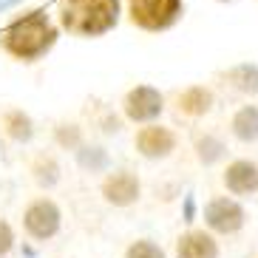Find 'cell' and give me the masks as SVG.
Segmentation results:
<instances>
[{"label": "cell", "instance_id": "obj_5", "mask_svg": "<svg viewBox=\"0 0 258 258\" xmlns=\"http://www.w3.org/2000/svg\"><path fill=\"white\" fill-rule=\"evenodd\" d=\"M244 207L238 202L227 196H219L213 199L210 205L205 207V221L213 233H221V235H230V233H238L244 227Z\"/></svg>", "mask_w": 258, "mask_h": 258}, {"label": "cell", "instance_id": "obj_6", "mask_svg": "<svg viewBox=\"0 0 258 258\" xmlns=\"http://www.w3.org/2000/svg\"><path fill=\"white\" fill-rule=\"evenodd\" d=\"M60 207L54 205V202H48V199H37L34 205H29V210H26L23 216V224L26 230H29L31 238H40V241H46V238H51V235H57V230H60Z\"/></svg>", "mask_w": 258, "mask_h": 258}, {"label": "cell", "instance_id": "obj_14", "mask_svg": "<svg viewBox=\"0 0 258 258\" xmlns=\"http://www.w3.org/2000/svg\"><path fill=\"white\" fill-rule=\"evenodd\" d=\"M6 131L9 137L17 139V142H29L34 128H31V119L23 114V111H9L6 114Z\"/></svg>", "mask_w": 258, "mask_h": 258}, {"label": "cell", "instance_id": "obj_1", "mask_svg": "<svg viewBox=\"0 0 258 258\" xmlns=\"http://www.w3.org/2000/svg\"><path fill=\"white\" fill-rule=\"evenodd\" d=\"M54 43H57V29L43 9H34L29 15L17 17L3 31V48L23 62H34L40 57H46L54 48Z\"/></svg>", "mask_w": 258, "mask_h": 258}, {"label": "cell", "instance_id": "obj_16", "mask_svg": "<svg viewBox=\"0 0 258 258\" xmlns=\"http://www.w3.org/2000/svg\"><path fill=\"white\" fill-rule=\"evenodd\" d=\"M125 258H165L162 247H156L153 241H137L128 247V255Z\"/></svg>", "mask_w": 258, "mask_h": 258}, {"label": "cell", "instance_id": "obj_13", "mask_svg": "<svg viewBox=\"0 0 258 258\" xmlns=\"http://www.w3.org/2000/svg\"><path fill=\"white\" fill-rule=\"evenodd\" d=\"M224 80L241 94H258V66L255 62H238L224 71Z\"/></svg>", "mask_w": 258, "mask_h": 258}, {"label": "cell", "instance_id": "obj_3", "mask_svg": "<svg viewBox=\"0 0 258 258\" xmlns=\"http://www.w3.org/2000/svg\"><path fill=\"white\" fill-rule=\"evenodd\" d=\"M182 9V0H128L131 20L145 31H165L176 26Z\"/></svg>", "mask_w": 258, "mask_h": 258}, {"label": "cell", "instance_id": "obj_10", "mask_svg": "<svg viewBox=\"0 0 258 258\" xmlns=\"http://www.w3.org/2000/svg\"><path fill=\"white\" fill-rule=\"evenodd\" d=\"M176 255L179 258H219V244L205 230H190V233H184L179 238Z\"/></svg>", "mask_w": 258, "mask_h": 258}, {"label": "cell", "instance_id": "obj_20", "mask_svg": "<svg viewBox=\"0 0 258 258\" xmlns=\"http://www.w3.org/2000/svg\"><path fill=\"white\" fill-rule=\"evenodd\" d=\"M12 6H17V0H0V12H6Z\"/></svg>", "mask_w": 258, "mask_h": 258}, {"label": "cell", "instance_id": "obj_11", "mask_svg": "<svg viewBox=\"0 0 258 258\" xmlns=\"http://www.w3.org/2000/svg\"><path fill=\"white\" fill-rule=\"evenodd\" d=\"M213 102H216V97H213V91L205 88V85H190V88H184V91L179 94V111L187 114V116L210 114Z\"/></svg>", "mask_w": 258, "mask_h": 258}, {"label": "cell", "instance_id": "obj_15", "mask_svg": "<svg viewBox=\"0 0 258 258\" xmlns=\"http://www.w3.org/2000/svg\"><path fill=\"white\" fill-rule=\"evenodd\" d=\"M224 151H227V148H224L216 137H210V134H205V137L196 142V156H199L202 165H213V162H219L221 156H224Z\"/></svg>", "mask_w": 258, "mask_h": 258}, {"label": "cell", "instance_id": "obj_2", "mask_svg": "<svg viewBox=\"0 0 258 258\" xmlns=\"http://www.w3.org/2000/svg\"><path fill=\"white\" fill-rule=\"evenodd\" d=\"M60 23L77 37H102L119 23V0H62Z\"/></svg>", "mask_w": 258, "mask_h": 258}, {"label": "cell", "instance_id": "obj_4", "mask_svg": "<svg viewBox=\"0 0 258 258\" xmlns=\"http://www.w3.org/2000/svg\"><path fill=\"white\" fill-rule=\"evenodd\" d=\"M125 116L131 122H153L165 111V97H162L153 85H137L125 94Z\"/></svg>", "mask_w": 258, "mask_h": 258}, {"label": "cell", "instance_id": "obj_8", "mask_svg": "<svg viewBox=\"0 0 258 258\" xmlns=\"http://www.w3.org/2000/svg\"><path fill=\"white\" fill-rule=\"evenodd\" d=\"M139 179L134 173H128V170H116V173H111L102 182V196H105L108 205L114 207H128L134 205L139 199Z\"/></svg>", "mask_w": 258, "mask_h": 258}, {"label": "cell", "instance_id": "obj_18", "mask_svg": "<svg viewBox=\"0 0 258 258\" xmlns=\"http://www.w3.org/2000/svg\"><path fill=\"white\" fill-rule=\"evenodd\" d=\"M12 244H15V233H12V227L6 221H0V258L12 250Z\"/></svg>", "mask_w": 258, "mask_h": 258}, {"label": "cell", "instance_id": "obj_9", "mask_svg": "<svg viewBox=\"0 0 258 258\" xmlns=\"http://www.w3.org/2000/svg\"><path fill=\"white\" fill-rule=\"evenodd\" d=\"M224 187L235 196L258 193V165L250 159H235L224 170Z\"/></svg>", "mask_w": 258, "mask_h": 258}, {"label": "cell", "instance_id": "obj_17", "mask_svg": "<svg viewBox=\"0 0 258 258\" xmlns=\"http://www.w3.org/2000/svg\"><path fill=\"white\" fill-rule=\"evenodd\" d=\"M80 162H83V167H105V151L102 148H85V151H80Z\"/></svg>", "mask_w": 258, "mask_h": 258}, {"label": "cell", "instance_id": "obj_19", "mask_svg": "<svg viewBox=\"0 0 258 258\" xmlns=\"http://www.w3.org/2000/svg\"><path fill=\"white\" fill-rule=\"evenodd\" d=\"M57 137H60V142H62V145H77V142H80V131H77L74 125H71V131H66V125H62Z\"/></svg>", "mask_w": 258, "mask_h": 258}, {"label": "cell", "instance_id": "obj_7", "mask_svg": "<svg viewBox=\"0 0 258 258\" xmlns=\"http://www.w3.org/2000/svg\"><path fill=\"white\" fill-rule=\"evenodd\" d=\"M176 148V134L162 125H148L137 134V151L145 159H165Z\"/></svg>", "mask_w": 258, "mask_h": 258}, {"label": "cell", "instance_id": "obj_12", "mask_svg": "<svg viewBox=\"0 0 258 258\" xmlns=\"http://www.w3.org/2000/svg\"><path fill=\"white\" fill-rule=\"evenodd\" d=\"M230 128H233V137L238 142H258V105H244L235 111L233 122H230Z\"/></svg>", "mask_w": 258, "mask_h": 258}]
</instances>
